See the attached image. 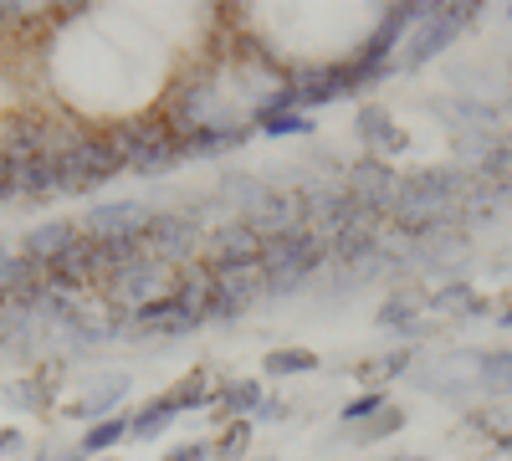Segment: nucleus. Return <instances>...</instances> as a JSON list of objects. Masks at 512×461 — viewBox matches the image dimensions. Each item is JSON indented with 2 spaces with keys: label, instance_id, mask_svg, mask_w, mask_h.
Here are the masks:
<instances>
[{
  "label": "nucleus",
  "instance_id": "obj_26",
  "mask_svg": "<svg viewBox=\"0 0 512 461\" xmlns=\"http://www.w3.org/2000/svg\"><path fill=\"white\" fill-rule=\"evenodd\" d=\"M16 441H21V431H11V426H6V431H0V451H11Z\"/></svg>",
  "mask_w": 512,
  "mask_h": 461
},
{
  "label": "nucleus",
  "instance_id": "obj_24",
  "mask_svg": "<svg viewBox=\"0 0 512 461\" xmlns=\"http://www.w3.org/2000/svg\"><path fill=\"white\" fill-rule=\"evenodd\" d=\"M282 415H287V405H282V400H262V410H256L251 421H267V426H277Z\"/></svg>",
  "mask_w": 512,
  "mask_h": 461
},
{
  "label": "nucleus",
  "instance_id": "obj_5",
  "mask_svg": "<svg viewBox=\"0 0 512 461\" xmlns=\"http://www.w3.org/2000/svg\"><path fill=\"white\" fill-rule=\"evenodd\" d=\"M144 251L154 262H169V267H190V257L200 251V221L195 211H154L149 231H144Z\"/></svg>",
  "mask_w": 512,
  "mask_h": 461
},
{
  "label": "nucleus",
  "instance_id": "obj_30",
  "mask_svg": "<svg viewBox=\"0 0 512 461\" xmlns=\"http://www.w3.org/2000/svg\"><path fill=\"white\" fill-rule=\"evenodd\" d=\"M507 16H512V6H507Z\"/></svg>",
  "mask_w": 512,
  "mask_h": 461
},
{
  "label": "nucleus",
  "instance_id": "obj_13",
  "mask_svg": "<svg viewBox=\"0 0 512 461\" xmlns=\"http://www.w3.org/2000/svg\"><path fill=\"white\" fill-rule=\"evenodd\" d=\"M175 415H180V400H175V390H169V395L149 400L139 415H128V436H134V441H154L169 421H175Z\"/></svg>",
  "mask_w": 512,
  "mask_h": 461
},
{
  "label": "nucleus",
  "instance_id": "obj_25",
  "mask_svg": "<svg viewBox=\"0 0 512 461\" xmlns=\"http://www.w3.org/2000/svg\"><path fill=\"white\" fill-rule=\"evenodd\" d=\"M26 16V6H0V26H16Z\"/></svg>",
  "mask_w": 512,
  "mask_h": 461
},
{
  "label": "nucleus",
  "instance_id": "obj_11",
  "mask_svg": "<svg viewBox=\"0 0 512 461\" xmlns=\"http://www.w3.org/2000/svg\"><path fill=\"white\" fill-rule=\"evenodd\" d=\"M11 185H16V195H26V200H41V195H52V190H62V175H57V159H31V164H11Z\"/></svg>",
  "mask_w": 512,
  "mask_h": 461
},
{
  "label": "nucleus",
  "instance_id": "obj_19",
  "mask_svg": "<svg viewBox=\"0 0 512 461\" xmlns=\"http://www.w3.org/2000/svg\"><path fill=\"white\" fill-rule=\"evenodd\" d=\"M251 446V421H231L221 426V441H210V456H221V461H241Z\"/></svg>",
  "mask_w": 512,
  "mask_h": 461
},
{
  "label": "nucleus",
  "instance_id": "obj_16",
  "mask_svg": "<svg viewBox=\"0 0 512 461\" xmlns=\"http://www.w3.org/2000/svg\"><path fill=\"white\" fill-rule=\"evenodd\" d=\"M118 441H128V415H103V421H93L88 436H82V456H98Z\"/></svg>",
  "mask_w": 512,
  "mask_h": 461
},
{
  "label": "nucleus",
  "instance_id": "obj_27",
  "mask_svg": "<svg viewBox=\"0 0 512 461\" xmlns=\"http://www.w3.org/2000/svg\"><path fill=\"white\" fill-rule=\"evenodd\" d=\"M11 195H16V185H11V175H6V170H0V200H11Z\"/></svg>",
  "mask_w": 512,
  "mask_h": 461
},
{
  "label": "nucleus",
  "instance_id": "obj_7",
  "mask_svg": "<svg viewBox=\"0 0 512 461\" xmlns=\"http://www.w3.org/2000/svg\"><path fill=\"white\" fill-rule=\"evenodd\" d=\"M400 170L384 154H359L349 170H344V190L359 200V205H369V211H390V200H395V190H400Z\"/></svg>",
  "mask_w": 512,
  "mask_h": 461
},
{
  "label": "nucleus",
  "instance_id": "obj_20",
  "mask_svg": "<svg viewBox=\"0 0 512 461\" xmlns=\"http://www.w3.org/2000/svg\"><path fill=\"white\" fill-rule=\"evenodd\" d=\"M256 129L267 139H292V134H313V113H272V118H256Z\"/></svg>",
  "mask_w": 512,
  "mask_h": 461
},
{
  "label": "nucleus",
  "instance_id": "obj_6",
  "mask_svg": "<svg viewBox=\"0 0 512 461\" xmlns=\"http://www.w3.org/2000/svg\"><path fill=\"white\" fill-rule=\"evenodd\" d=\"M149 221H154V205H144V200H103L88 211V221H82V236L108 241V246H128V241H144Z\"/></svg>",
  "mask_w": 512,
  "mask_h": 461
},
{
  "label": "nucleus",
  "instance_id": "obj_18",
  "mask_svg": "<svg viewBox=\"0 0 512 461\" xmlns=\"http://www.w3.org/2000/svg\"><path fill=\"white\" fill-rule=\"evenodd\" d=\"M400 426H405V410H400V405H384V410L374 415V426H354L349 436H354L359 446H374V441H384V436H395Z\"/></svg>",
  "mask_w": 512,
  "mask_h": 461
},
{
  "label": "nucleus",
  "instance_id": "obj_1",
  "mask_svg": "<svg viewBox=\"0 0 512 461\" xmlns=\"http://www.w3.org/2000/svg\"><path fill=\"white\" fill-rule=\"evenodd\" d=\"M118 149H123V164L144 180H159L164 170H175V164L185 159V139L169 129V123L159 118H139V123H123V129H113Z\"/></svg>",
  "mask_w": 512,
  "mask_h": 461
},
{
  "label": "nucleus",
  "instance_id": "obj_8",
  "mask_svg": "<svg viewBox=\"0 0 512 461\" xmlns=\"http://www.w3.org/2000/svg\"><path fill=\"white\" fill-rule=\"evenodd\" d=\"M82 231L72 226V221H47V226H31L26 236H21V257L36 267V272H47L57 257H62V251L77 241Z\"/></svg>",
  "mask_w": 512,
  "mask_h": 461
},
{
  "label": "nucleus",
  "instance_id": "obj_12",
  "mask_svg": "<svg viewBox=\"0 0 512 461\" xmlns=\"http://www.w3.org/2000/svg\"><path fill=\"white\" fill-rule=\"evenodd\" d=\"M374 323L390 328V333H405V339H415V333H420V298H415V292H395V298L379 303Z\"/></svg>",
  "mask_w": 512,
  "mask_h": 461
},
{
  "label": "nucleus",
  "instance_id": "obj_28",
  "mask_svg": "<svg viewBox=\"0 0 512 461\" xmlns=\"http://www.w3.org/2000/svg\"><path fill=\"white\" fill-rule=\"evenodd\" d=\"M497 318H502V328H512V308H502V313H497Z\"/></svg>",
  "mask_w": 512,
  "mask_h": 461
},
{
  "label": "nucleus",
  "instance_id": "obj_10",
  "mask_svg": "<svg viewBox=\"0 0 512 461\" xmlns=\"http://www.w3.org/2000/svg\"><path fill=\"white\" fill-rule=\"evenodd\" d=\"M354 134L369 144V154H379V149H405V134L395 129V118H390V108L384 103H364L359 113H354Z\"/></svg>",
  "mask_w": 512,
  "mask_h": 461
},
{
  "label": "nucleus",
  "instance_id": "obj_14",
  "mask_svg": "<svg viewBox=\"0 0 512 461\" xmlns=\"http://www.w3.org/2000/svg\"><path fill=\"white\" fill-rule=\"evenodd\" d=\"M251 129H200V134H185V159H210V154H226L236 144H246Z\"/></svg>",
  "mask_w": 512,
  "mask_h": 461
},
{
  "label": "nucleus",
  "instance_id": "obj_21",
  "mask_svg": "<svg viewBox=\"0 0 512 461\" xmlns=\"http://www.w3.org/2000/svg\"><path fill=\"white\" fill-rule=\"evenodd\" d=\"M123 390H128V380H123V374H113V380H108V385H98L82 405H72V415H103V410H113V405L123 400Z\"/></svg>",
  "mask_w": 512,
  "mask_h": 461
},
{
  "label": "nucleus",
  "instance_id": "obj_2",
  "mask_svg": "<svg viewBox=\"0 0 512 461\" xmlns=\"http://www.w3.org/2000/svg\"><path fill=\"white\" fill-rule=\"evenodd\" d=\"M128 170L123 164V149L113 134H82L62 159H57V175H62V190H98L108 180H118Z\"/></svg>",
  "mask_w": 512,
  "mask_h": 461
},
{
  "label": "nucleus",
  "instance_id": "obj_23",
  "mask_svg": "<svg viewBox=\"0 0 512 461\" xmlns=\"http://www.w3.org/2000/svg\"><path fill=\"white\" fill-rule=\"evenodd\" d=\"M410 354H415V349H395V354H384L379 364H364V369H379L384 380H390V374H405V369H410Z\"/></svg>",
  "mask_w": 512,
  "mask_h": 461
},
{
  "label": "nucleus",
  "instance_id": "obj_3",
  "mask_svg": "<svg viewBox=\"0 0 512 461\" xmlns=\"http://www.w3.org/2000/svg\"><path fill=\"white\" fill-rule=\"evenodd\" d=\"M477 21V6H420V16H415V36L405 41V57L395 62V67H420V62H431V57H441L451 41Z\"/></svg>",
  "mask_w": 512,
  "mask_h": 461
},
{
  "label": "nucleus",
  "instance_id": "obj_17",
  "mask_svg": "<svg viewBox=\"0 0 512 461\" xmlns=\"http://www.w3.org/2000/svg\"><path fill=\"white\" fill-rule=\"evenodd\" d=\"M318 369V354L308 349H272L267 354V380H287V374H313Z\"/></svg>",
  "mask_w": 512,
  "mask_h": 461
},
{
  "label": "nucleus",
  "instance_id": "obj_9",
  "mask_svg": "<svg viewBox=\"0 0 512 461\" xmlns=\"http://www.w3.org/2000/svg\"><path fill=\"white\" fill-rule=\"evenodd\" d=\"M262 400H267L262 380H221L210 415H216V426H231V421H246V415L262 410Z\"/></svg>",
  "mask_w": 512,
  "mask_h": 461
},
{
  "label": "nucleus",
  "instance_id": "obj_29",
  "mask_svg": "<svg viewBox=\"0 0 512 461\" xmlns=\"http://www.w3.org/2000/svg\"><path fill=\"white\" fill-rule=\"evenodd\" d=\"M395 461H420V456H395Z\"/></svg>",
  "mask_w": 512,
  "mask_h": 461
},
{
  "label": "nucleus",
  "instance_id": "obj_4",
  "mask_svg": "<svg viewBox=\"0 0 512 461\" xmlns=\"http://www.w3.org/2000/svg\"><path fill=\"white\" fill-rule=\"evenodd\" d=\"M262 246H267V236H262V226L256 221H246V216H226L216 231H210L205 241H200V267L205 272H231V267H256L262 262Z\"/></svg>",
  "mask_w": 512,
  "mask_h": 461
},
{
  "label": "nucleus",
  "instance_id": "obj_22",
  "mask_svg": "<svg viewBox=\"0 0 512 461\" xmlns=\"http://www.w3.org/2000/svg\"><path fill=\"white\" fill-rule=\"evenodd\" d=\"M379 410H384V395L374 390V395H359V400L344 405V421H369V415H379Z\"/></svg>",
  "mask_w": 512,
  "mask_h": 461
},
{
  "label": "nucleus",
  "instance_id": "obj_15",
  "mask_svg": "<svg viewBox=\"0 0 512 461\" xmlns=\"http://www.w3.org/2000/svg\"><path fill=\"white\" fill-rule=\"evenodd\" d=\"M431 313H487V303L466 282H446L441 292H431Z\"/></svg>",
  "mask_w": 512,
  "mask_h": 461
}]
</instances>
